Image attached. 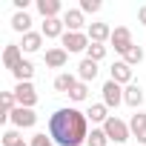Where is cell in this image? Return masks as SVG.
Returning <instances> with one entry per match:
<instances>
[{
    "instance_id": "7a4b0ae2",
    "label": "cell",
    "mask_w": 146,
    "mask_h": 146,
    "mask_svg": "<svg viewBox=\"0 0 146 146\" xmlns=\"http://www.w3.org/2000/svg\"><path fill=\"white\" fill-rule=\"evenodd\" d=\"M103 132H106V137H109V140H115V143H126V140L132 137L129 123H123L117 115H112V117L103 123Z\"/></svg>"
},
{
    "instance_id": "6da1fadb",
    "label": "cell",
    "mask_w": 146,
    "mask_h": 146,
    "mask_svg": "<svg viewBox=\"0 0 146 146\" xmlns=\"http://www.w3.org/2000/svg\"><path fill=\"white\" fill-rule=\"evenodd\" d=\"M49 135L57 146H80L89 140V117L75 106H63L49 117Z\"/></svg>"
},
{
    "instance_id": "52a82bcc",
    "label": "cell",
    "mask_w": 146,
    "mask_h": 146,
    "mask_svg": "<svg viewBox=\"0 0 146 146\" xmlns=\"http://www.w3.org/2000/svg\"><path fill=\"white\" fill-rule=\"evenodd\" d=\"M15 98H17V106H26V109H35V103H37V92L32 83H17Z\"/></svg>"
},
{
    "instance_id": "83f0119b",
    "label": "cell",
    "mask_w": 146,
    "mask_h": 146,
    "mask_svg": "<svg viewBox=\"0 0 146 146\" xmlns=\"http://www.w3.org/2000/svg\"><path fill=\"white\" fill-rule=\"evenodd\" d=\"M29 146H54V140H52V135H46V132H37V135L29 140Z\"/></svg>"
},
{
    "instance_id": "30bf717a",
    "label": "cell",
    "mask_w": 146,
    "mask_h": 146,
    "mask_svg": "<svg viewBox=\"0 0 146 146\" xmlns=\"http://www.w3.org/2000/svg\"><path fill=\"white\" fill-rule=\"evenodd\" d=\"M129 129H132V137L146 146V112H135L129 120Z\"/></svg>"
},
{
    "instance_id": "8992f818",
    "label": "cell",
    "mask_w": 146,
    "mask_h": 146,
    "mask_svg": "<svg viewBox=\"0 0 146 146\" xmlns=\"http://www.w3.org/2000/svg\"><path fill=\"white\" fill-rule=\"evenodd\" d=\"M100 92H103V103H106L109 109H117V106L123 103V86H120V83H115V80H106Z\"/></svg>"
},
{
    "instance_id": "7c38bea8",
    "label": "cell",
    "mask_w": 146,
    "mask_h": 146,
    "mask_svg": "<svg viewBox=\"0 0 146 146\" xmlns=\"http://www.w3.org/2000/svg\"><path fill=\"white\" fill-rule=\"evenodd\" d=\"M40 35L49 40V37H63L66 35V26H63V17H52V20H43L40 26Z\"/></svg>"
},
{
    "instance_id": "484cf974",
    "label": "cell",
    "mask_w": 146,
    "mask_h": 146,
    "mask_svg": "<svg viewBox=\"0 0 146 146\" xmlns=\"http://www.w3.org/2000/svg\"><path fill=\"white\" fill-rule=\"evenodd\" d=\"M89 146H109V137H106V132H103V126L100 129H92L89 132V140H86Z\"/></svg>"
},
{
    "instance_id": "4fadbf2b",
    "label": "cell",
    "mask_w": 146,
    "mask_h": 146,
    "mask_svg": "<svg viewBox=\"0 0 146 146\" xmlns=\"http://www.w3.org/2000/svg\"><path fill=\"white\" fill-rule=\"evenodd\" d=\"M86 35H89L92 43H106V40H112V29H109V23H89Z\"/></svg>"
},
{
    "instance_id": "44dd1931",
    "label": "cell",
    "mask_w": 146,
    "mask_h": 146,
    "mask_svg": "<svg viewBox=\"0 0 146 146\" xmlns=\"http://www.w3.org/2000/svg\"><path fill=\"white\" fill-rule=\"evenodd\" d=\"M12 75H15V80L17 83H32V75H35V63L32 60H23L15 72H12Z\"/></svg>"
},
{
    "instance_id": "277c9868",
    "label": "cell",
    "mask_w": 146,
    "mask_h": 146,
    "mask_svg": "<svg viewBox=\"0 0 146 146\" xmlns=\"http://www.w3.org/2000/svg\"><path fill=\"white\" fill-rule=\"evenodd\" d=\"M9 120H12V126H15V129H32V126L37 123V115H35V109L17 106V109L9 115Z\"/></svg>"
},
{
    "instance_id": "5bb4252c",
    "label": "cell",
    "mask_w": 146,
    "mask_h": 146,
    "mask_svg": "<svg viewBox=\"0 0 146 146\" xmlns=\"http://www.w3.org/2000/svg\"><path fill=\"white\" fill-rule=\"evenodd\" d=\"M123 103L132 106V109H140V103H143V86L129 83V86L123 89Z\"/></svg>"
},
{
    "instance_id": "f1b7e54d",
    "label": "cell",
    "mask_w": 146,
    "mask_h": 146,
    "mask_svg": "<svg viewBox=\"0 0 146 146\" xmlns=\"http://www.w3.org/2000/svg\"><path fill=\"white\" fill-rule=\"evenodd\" d=\"M80 12H83V15H95V12H100V0H80Z\"/></svg>"
},
{
    "instance_id": "3957f363",
    "label": "cell",
    "mask_w": 146,
    "mask_h": 146,
    "mask_svg": "<svg viewBox=\"0 0 146 146\" xmlns=\"http://www.w3.org/2000/svg\"><path fill=\"white\" fill-rule=\"evenodd\" d=\"M89 35H83V32H66L63 37H60V46L69 52V54H78V52H86L89 49Z\"/></svg>"
},
{
    "instance_id": "603a6c76",
    "label": "cell",
    "mask_w": 146,
    "mask_h": 146,
    "mask_svg": "<svg viewBox=\"0 0 146 146\" xmlns=\"http://www.w3.org/2000/svg\"><path fill=\"white\" fill-rule=\"evenodd\" d=\"M106 52H109V46H106V43H89L86 57H89V60H95V63H100V60L106 57Z\"/></svg>"
},
{
    "instance_id": "d6986e66",
    "label": "cell",
    "mask_w": 146,
    "mask_h": 146,
    "mask_svg": "<svg viewBox=\"0 0 146 146\" xmlns=\"http://www.w3.org/2000/svg\"><path fill=\"white\" fill-rule=\"evenodd\" d=\"M86 117H89L92 123H106L112 115H109V106H106V103H92L89 112H86Z\"/></svg>"
},
{
    "instance_id": "d4e9b609",
    "label": "cell",
    "mask_w": 146,
    "mask_h": 146,
    "mask_svg": "<svg viewBox=\"0 0 146 146\" xmlns=\"http://www.w3.org/2000/svg\"><path fill=\"white\" fill-rule=\"evenodd\" d=\"M69 98L75 100V103H83L86 98H89V83H83V80H78V86L69 92Z\"/></svg>"
},
{
    "instance_id": "4dcf8cb0",
    "label": "cell",
    "mask_w": 146,
    "mask_h": 146,
    "mask_svg": "<svg viewBox=\"0 0 146 146\" xmlns=\"http://www.w3.org/2000/svg\"><path fill=\"white\" fill-rule=\"evenodd\" d=\"M137 20L146 26V6H140V12H137Z\"/></svg>"
},
{
    "instance_id": "cb8c5ba5",
    "label": "cell",
    "mask_w": 146,
    "mask_h": 146,
    "mask_svg": "<svg viewBox=\"0 0 146 146\" xmlns=\"http://www.w3.org/2000/svg\"><path fill=\"white\" fill-rule=\"evenodd\" d=\"M3 146H29V143L20 137V129H6L3 132Z\"/></svg>"
},
{
    "instance_id": "ffe728a7",
    "label": "cell",
    "mask_w": 146,
    "mask_h": 146,
    "mask_svg": "<svg viewBox=\"0 0 146 146\" xmlns=\"http://www.w3.org/2000/svg\"><path fill=\"white\" fill-rule=\"evenodd\" d=\"M37 12L43 15V20H52L60 15V0H37Z\"/></svg>"
},
{
    "instance_id": "f546056e",
    "label": "cell",
    "mask_w": 146,
    "mask_h": 146,
    "mask_svg": "<svg viewBox=\"0 0 146 146\" xmlns=\"http://www.w3.org/2000/svg\"><path fill=\"white\" fill-rule=\"evenodd\" d=\"M26 6H29V0H15V9L17 12H26Z\"/></svg>"
},
{
    "instance_id": "2e32d148",
    "label": "cell",
    "mask_w": 146,
    "mask_h": 146,
    "mask_svg": "<svg viewBox=\"0 0 146 146\" xmlns=\"http://www.w3.org/2000/svg\"><path fill=\"white\" fill-rule=\"evenodd\" d=\"M63 26H66V32H80L86 23H83V12L80 9H69L66 15H63Z\"/></svg>"
},
{
    "instance_id": "ba28073f",
    "label": "cell",
    "mask_w": 146,
    "mask_h": 146,
    "mask_svg": "<svg viewBox=\"0 0 146 146\" xmlns=\"http://www.w3.org/2000/svg\"><path fill=\"white\" fill-rule=\"evenodd\" d=\"M20 63H23V49H20V43H6V49H3V66H6L9 72H15Z\"/></svg>"
},
{
    "instance_id": "ac0fdd59",
    "label": "cell",
    "mask_w": 146,
    "mask_h": 146,
    "mask_svg": "<svg viewBox=\"0 0 146 146\" xmlns=\"http://www.w3.org/2000/svg\"><path fill=\"white\" fill-rule=\"evenodd\" d=\"M40 46H43V35H40V32H29V35H23V43H20V49H23L26 54H32V52H40Z\"/></svg>"
},
{
    "instance_id": "5b68a950",
    "label": "cell",
    "mask_w": 146,
    "mask_h": 146,
    "mask_svg": "<svg viewBox=\"0 0 146 146\" xmlns=\"http://www.w3.org/2000/svg\"><path fill=\"white\" fill-rule=\"evenodd\" d=\"M109 43H112V49H115V52H120V54H126V52L135 46V43H132V32H129L126 26L112 29V40H109Z\"/></svg>"
},
{
    "instance_id": "9a60e30c",
    "label": "cell",
    "mask_w": 146,
    "mask_h": 146,
    "mask_svg": "<svg viewBox=\"0 0 146 146\" xmlns=\"http://www.w3.org/2000/svg\"><path fill=\"white\" fill-rule=\"evenodd\" d=\"M95 78H98V63H95V60H89V57H83V60L78 63V80L92 83Z\"/></svg>"
},
{
    "instance_id": "7402d4cb",
    "label": "cell",
    "mask_w": 146,
    "mask_h": 146,
    "mask_svg": "<svg viewBox=\"0 0 146 146\" xmlns=\"http://www.w3.org/2000/svg\"><path fill=\"white\" fill-rule=\"evenodd\" d=\"M12 29L29 35V32H32V17H29L26 12H15V17H12Z\"/></svg>"
},
{
    "instance_id": "4316f807",
    "label": "cell",
    "mask_w": 146,
    "mask_h": 146,
    "mask_svg": "<svg viewBox=\"0 0 146 146\" xmlns=\"http://www.w3.org/2000/svg\"><path fill=\"white\" fill-rule=\"evenodd\" d=\"M123 60H126L129 66H137V63L143 60V49H140V46H132V49L123 54Z\"/></svg>"
},
{
    "instance_id": "8fae6325",
    "label": "cell",
    "mask_w": 146,
    "mask_h": 146,
    "mask_svg": "<svg viewBox=\"0 0 146 146\" xmlns=\"http://www.w3.org/2000/svg\"><path fill=\"white\" fill-rule=\"evenodd\" d=\"M43 60H46V66H49V69H63V66H66V60H69V52H66L63 46H54V49H46Z\"/></svg>"
},
{
    "instance_id": "9c48e42d",
    "label": "cell",
    "mask_w": 146,
    "mask_h": 146,
    "mask_svg": "<svg viewBox=\"0 0 146 146\" xmlns=\"http://www.w3.org/2000/svg\"><path fill=\"white\" fill-rule=\"evenodd\" d=\"M112 78L109 80H115V83H120V86H129L132 83V66L126 63V60H117V63H112Z\"/></svg>"
},
{
    "instance_id": "e0dca14e",
    "label": "cell",
    "mask_w": 146,
    "mask_h": 146,
    "mask_svg": "<svg viewBox=\"0 0 146 146\" xmlns=\"http://www.w3.org/2000/svg\"><path fill=\"white\" fill-rule=\"evenodd\" d=\"M75 86H78V75H72V72H63V75H57V78H54V89H57V92H63V95H69Z\"/></svg>"
}]
</instances>
